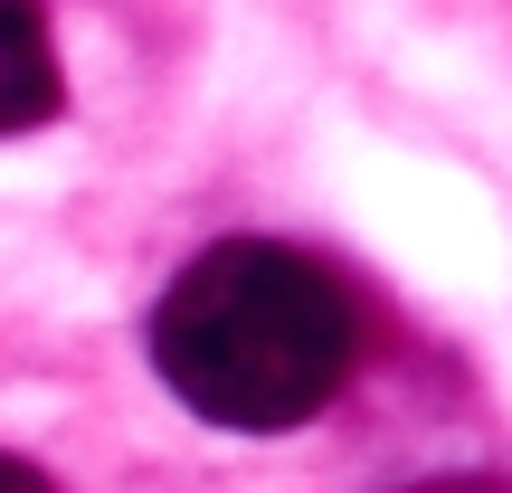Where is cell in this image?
I'll return each mask as SVG.
<instances>
[{"mask_svg":"<svg viewBox=\"0 0 512 493\" xmlns=\"http://www.w3.org/2000/svg\"><path fill=\"white\" fill-rule=\"evenodd\" d=\"M408 493H512L503 475H427V484H408Z\"/></svg>","mask_w":512,"mask_h":493,"instance_id":"obj_3","label":"cell"},{"mask_svg":"<svg viewBox=\"0 0 512 493\" xmlns=\"http://www.w3.org/2000/svg\"><path fill=\"white\" fill-rule=\"evenodd\" d=\"M0 493H48V475H38V465H19V456H0Z\"/></svg>","mask_w":512,"mask_h":493,"instance_id":"obj_4","label":"cell"},{"mask_svg":"<svg viewBox=\"0 0 512 493\" xmlns=\"http://www.w3.org/2000/svg\"><path fill=\"white\" fill-rule=\"evenodd\" d=\"M361 351V304L351 285L304 247L275 238H228L200 247L152 304V370L171 399L209 427H304L332 408Z\"/></svg>","mask_w":512,"mask_h":493,"instance_id":"obj_1","label":"cell"},{"mask_svg":"<svg viewBox=\"0 0 512 493\" xmlns=\"http://www.w3.org/2000/svg\"><path fill=\"white\" fill-rule=\"evenodd\" d=\"M67 105V76L48 48V10L38 0H0V133H38Z\"/></svg>","mask_w":512,"mask_h":493,"instance_id":"obj_2","label":"cell"}]
</instances>
